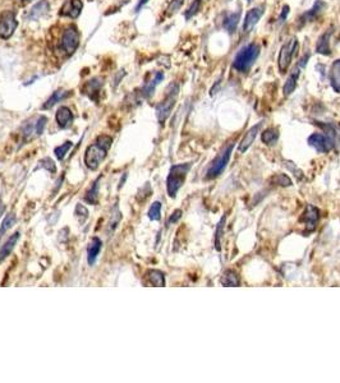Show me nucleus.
<instances>
[{"label":"nucleus","mask_w":340,"mask_h":383,"mask_svg":"<svg viewBox=\"0 0 340 383\" xmlns=\"http://www.w3.org/2000/svg\"><path fill=\"white\" fill-rule=\"evenodd\" d=\"M113 138L110 136L103 134L97 137L94 144L87 147L84 152V164L90 170H96L101 161L106 157V153L111 147Z\"/></svg>","instance_id":"1"},{"label":"nucleus","mask_w":340,"mask_h":383,"mask_svg":"<svg viewBox=\"0 0 340 383\" xmlns=\"http://www.w3.org/2000/svg\"><path fill=\"white\" fill-rule=\"evenodd\" d=\"M192 164H179V165L172 166V169L169 171L168 179H166V189L168 194L174 198L182 185L184 184V180L187 178L188 171L191 170Z\"/></svg>","instance_id":"2"},{"label":"nucleus","mask_w":340,"mask_h":383,"mask_svg":"<svg viewBox=\"0 0 340 383\" xmlns=\"http://www.w3.org/2000/svg\"><path fill=\"white\" fill-rule=\"evenodd\" d=\"M260 55V48L257 44H248L238 51L234 58L233 67L239 72H248L257 56Z\"/></svg>","instance_id":"3"},{"label":"nucleus","mask_w":340,"mask_h":383,"mask_svg":"<svg viewBox=\"0 0 340 383\" xmlns=\"http://www.w3.org/2000/svg\"><path fill=\"white\" fill-rule=\"evenodd\" d=\"M234 143H230L229 146H227L220 152V155L211 163L210 168L206 171V179H214L223 174V171L227 168L228 163H229L230 156H232V151H233Z\"/></svg>","instance_id":"4"},{"label":"nucleus","mask_w":340,"mask_h":383,"mask_svg":"<svg viewBox=\"0 0 340 383\" xmlns=\"http://www.w3.org/2000/svg\"><path fill=\"white\" fill-rule=\"evenodd\" d=\"M81 41V35L76 26H68L63 32L62 40H60V49L67 54L72 55L77 50Z\"/></svg>","instance_id":"5"},{"label":"nucleus","mask_w":340,"mask_h":383,"mask_svg":"<svg viewBox=\"0 0 340 383\" xmlns=\"http://www.w3.org/2000/svg\"><path fill=\"white\" fill-rule=\"evenodd\" d=\"M17 26H18V21L14 12L5 10L3 13H0V39L8 40L12 37Z\"/></svg>","instance_id":"6"},{"label":"nucleus","mask_w":340,"mask_h":383,"mask_svg":"<svg viewBox=\"0 0 340 383\" xmlns=\"http://www.w3.org/2000/svg\"><path fill=\"white\" fill-rule=\"evenodd\" d=\"M48 119L44 115H40L37 118H33L22 127V134L25 140H31L33 136H41L45 130Z\"/></svg>","instance_id":"7"},{"label":"nucleus","mask_w":340,"mask_h":383,"mask_svg":"<svg viewBox=\"0 0 340 383\" xmlns=\"http://www.w3.org/2000/svg\"><path fill=\"white\" fill-rule=\"evenodd\" d=\"M177 96H178V87L174 86V90L169 92L165 100H162L161 102L157 104V106H156V117H157V119H159V121L161 124L166 120V118L172 113L175 100H177Z\"/></svg>","instance_id":"8"},{"label":"nucleus","mask_w":340,"mask_h":383,"mask_svg":"<svg viewBox=\"0 0 340 383\" xmlns=\"http://www.w3.org/2000/svg\"><path fill=\"white\" fill-rule=\"evenodd\" d=\"M297 48H298V41H297V39L290 40V41H288V43L282 46L278 58V65L280 71L285 72L288 69L289 64H290L291 62V58H293V54L295 52Z\"/></svg>","instance_id":"9"},{"label":"nucleus","mask_w":340,"mask_h":383,"mask_svg":"<svg viewBox=\"0 0 340 383\" xmlns=\"http://www.w3.org/2000/svg\"><path fill=\"white\" fill-rule=\"evenodd\" d=\"M308 143L320 153L330 152L334 148V140L329 134L314 133L308 138Z\"/></svg>","instance_id":"10"},{"label":"nucleus","mask_w":340,"mask_h":383,"mask_svg":"<svg viewBox=\"0 0 340 383\" xmlns=\"http://www.w3.org/2000/svg\"><path fill=\"white\" fill-rule=\"evenodd\" d=\"M82 8H83V4L81 0H65V3L59 10V16L76 20L81 14Z\"/></svg>","instance_id":"11"},{"label":"nucleus","mask_w":340,"mask_h":383,"mask_svg":"<svg viewBox=\"0 0 340 383\" xmlns=\"http://www.w3.org/2000/svg\"><path fill=\"white\" fill-rule=\"evenodd\" d=\"M55 119L60 129H67L68 127H71L72 121H73V113L69 107L60 106L59 110L56 111Z\"/></svg>","instance_id":"12"},{"label":"nucleus","mask_w":340,"mask_h":383,"mask_svg":"<svg viewBox=\"0 0 340 383\" xmlns=\"http://www.w3.org/2000/svg\"><path fill=\"white\" fill-rule=\"evenodd\" d=\"M261 125H262V123H259V124H256V125H253V127L251 128V129L248 130L246 134H244L243 140L240 141L239 146H238V151H239L240 153H244L247 149L250 148L251 144H252L253 141H255V138H256L257 133L260 132V128H261Z\"/></svg>","instance_id":"13"},{"label":"nucleus","mask_w":340,"mask_h":383,"mask_svg":"<svg viewBox=\"0 0 340 383\" xmlns=\"http://www.w3.org/2000/svg\"><path fill=\"white\" fill-rule=\"evenodd\" d=\"M49 9H50V4H49L48 0H41V1L36 3L35 5L29 9L27 18H28L29 21L40 20V18H42V17L48 13Z\"/></svg>","instance_id":"14"},{"label":"nucleus","mask_w":340,"mask_h":383,"mask_svg":"<svg viewBox=\"0 0 340 383\" xmlns=\"http://www.w3.org/2000/svg\"><path fill=\"white\" fill-rule=\"evenodd\" d=\"M101 87H103V79L99 78V77H95V78L90 79V81L84 85L83 92L87 95L88 97L92 98L94 101L99 100V92H100Z\"/></svg>","instance_id":"15"},{"label":"nucleus","mask_w":340,"mask_h":383,"mask_svg":"<svg viewBox=\"0 0 340 383\" xmlns=\"http://www.w3.org/2000/svg\"><path fill=\"white\" fill-rule=\"evenodd\" d=\"M263 10L261 8H253L251 9L246 16V20L243 22V31L244 32H250L253 27L256 26V23L259 22L261 16H262Z\"/></svg>","instance_id":"16"},{"label":"nucleus","mask_w":340,"mask_h":383,"mask_svg":"<svg viewBox=\"0 0 340 383\" xmlns=\"http://www.w3.org/2000/svg\"><path fill=\"white\" fill-rule=\"evenodd\" d=\"M101 248H103V241L99 238H92V240L90 241L87 248V262L90 266H94L96 262L99 253H100Z\"/></svg>","instance_id":"17"},{"label":"nucleus","mask_w":340,"mask_h":383,"mask_svg":"<svg viewBox=\"0 0 340 383\" xmlns=\"http://www.w3.org/2000/svg\"><path fill=\"white\" fill-rule=\"evenodd\" d=\"M20 237L21 233L20 231H17L12 237H9V239L0 247V262H3V261L12 253V250L16 247V244L17 241H18V239H20Z\"/></svg>","instance_id":"18"},{"label":"nucleus","mask_w":340,"mask_h":383,"mask_svg":"<svg viewBox=\"0 0 340 383\" xmlns=\"http://www.w3.org/2000/svg\"><path fill=\"white\" fill-rule=\"evenodd\" d=\"M318 218H320V211H318L316 207H314V206L308 205L307 207H306V211L305 214H303L302 221H305L308 229H310V225H311V229L314 230L316 224H317Z\"/></svg>","instance_id":"19"},{"label":"nucleus","mask_w":340,"mask_h":383,"mask_svg":"<svg viewBox=\"0 0 340 383\" xmlns=\"http://www.w3.org/2000/svg\"><path fill=\"white\" fill-rule=\"evenodd\" d=\"M162 79H164V74H162L161 72H156L155 75H154V78L151 79V81L147 82V83L143 86L142 90H141V95H142V97L149 98L150 96L154 94V91H155L156 86L159 85Z\"/></svg>","instance_id":"20"},{"label":"nucleus","mask_w":340,"mask_h":383,"mask_svg":"<svg viewBox=\"0 0 340 383\" xmlns=\"http://www.w3.org/2000/svg\"><path fill=\"white\" fill-rule=\"evenodd\" d=\"M330 83L334 91L340 94V59L335 60L331 65Z\"/></svg>","instance_id":"21"},{"label":"nucleus","mask_w":340,"mask_h":383,"mask_svg":"<svg viewBox=\"0 0 340 383\" xmlns=\"http://www.w3.org/2000/svg\"><path fill=\"white\" fill-rule=\"evenodd\" d=\"M69 95H71V92L69 91H64V90H58V91H55L54 94L50 96V97L46 100V102L44 105H42V109L44 110H48V109H52L54 105H56L58 102H60V101L65 100V98L68 97Z\"/></svg>","instance_id":"22"},{"label":"nucleus","mask_w":340,"mask_h":383,"mask_svg":"<svg viewBox=\"0 0 340 383\" xmlns=\"http://www.w3.org/2000/svg\"><path fill=\"white\" fill-rule=\"evenodd\" d=\"M147 277H149V281L153 284L154 286H161L165 285V276H164V273L161 271L157 270H151L147 272Z\"/></svg>","instance_id":"23"},{"label":"nucleus","mask_w":340,"mask_h":383,"mask_svg":"<svg viewBox=\"0 0 340 383\" xmlns=\"http://www.w3.org/2000/svg\"><path fill=\"white\" fill-rule=\"evenodd\" d=\"M298 75H299L298 69H294V71H293V73L289 75L288 81H287V83L284 85V95L285 96H288V95L293 94V91H294L295 87H297V79H298Z\"/></svg>","instance_id":"24"},{"label":"nucleus","mask_w":340,"mask_h":383,"mask_svg":"<svg viewBox=\"0 0 340 383\" xmlns=\"http://www.w3.org/2000/svg\"><path fill=\"white\" fill-rule=\"evenodd\" d=\"M279 138V130L275 129V128H269V129H266L265 132L261 136V140H262L263 143L266 144H274L276 143Z\"/></svg>","instance_id":"25"},{"label":"nucleus","mask_w":340,"mask_h":383,"mask_svg":"<svg viewBox=\"0 0 340 383\" xmlns=\"http://www.w3.org/2000/svg\"><path fill=\"white\" fill-rule=\"evenodd\" d=\"M99 182H100V179H97L96 182L94 183V185L91 187V189L87 192L86 197H84V201L87 202V203L95 205L99 201Z\"/></svg>","instance_id":"26"},{"label":"nucleus","mask_w":340,"mask_h":383,"mask_svg":"<svg viewBox=\"0 0 340 383\" xmlns=\"http://www.w3.org/2000/svg\"><path fill=\"white\" fill-rule=\"evenodd\" d=\"M14 222H16V215L10 214L5 216V218H4L1 225H0V239L4 237V234L9 230L10 227L13 226Z\"/></svg>","instance_id":"27"},{"label":"nucleus","mask_w":340,"mask_h":383,"mask_svg":"<svg viewBox=\"0 0 340 383\" xmlns=\"http://www.w3.org/2000/svg\"><path fill=\"white\" fill-rule=\"evenodd\" d=\"M221 284L224 286H238L239 285V279H238V275L233 271H228L225 272V275L221 279Z\"/></svg>","instance_id":"28"},{"label":"nucleus","mask_w":340,"mask_h":383,"mask_svg":"<svg viewBox=\"0 0 340 383\" xmlns=\"http://www.w3.org/2000/svg\"><path fill=\"white\" fill-rule=\"evenodd\" d=\"M239 16H240V12H236V13L230 14L227 20H225L224 27H225V28L229 31V32H234V31H235L236 24H238V21H239Z\"/></svg>","instance_id":"29"},{"label":"nucleus","mask_w":340,"mask_h":383,"mask_svg":"<svg viewBox=\"0 0 340 383\" xmlns=\"http://www.w3.org/2000/svg\"><path fill=\"white\" fill-rule=\"evenodd\" d=\"M72 146H73V144H72L71 141H67V142H64L63 144H60V146L56 147V148L54 149V153H55L56 159L60 160V161H62V160H64L65 155L68 153V151L72 148Z\"/></svg>","instance_id":"30"},{"label":"nucleus","mask_w":340,"mask_h":383,"mask_svg":"<svg viewBox=\"0 0 340 383\" xmlns=\"http://www.w3.org/2000/svg\"><path fill=\"white\" fill-rule=\"evenodd\" d=\"M147 215H149L150 220L159 221L161 218V203L160 202H154Z\"/></svg>","instance_id":"31"},{"label":"nucleus","mask_w":340,"mask_h":383,"mask_svg":"<svg viewBox=\"0 0 340 383\" xmlns=\"http://www.w3.org/2000/svg\"><path fill=\"white\" fill-rule=\"evenodd\" d=\"M317 52L320 54H330V48H329V33H325V35L321 36V39L318 40L317 45Z\"/></svg>","instance_id":"32"},{"label":"nucleus","mask_w":340,"mask_h":383,"mask_svg":"<svg viewBox=\"0 0 340 383\" xmlns=\"http://www.w3.org/2000/svg\"><path fill=\"white\" fill-rule=\"evenodd\" d=\"M224 224H225V216H223V218L220 220V222L217 224L216 227V235H215V248L217 250H220V241H221V237H223V230H224Z\"/></svg>","instance_id":"33"},{"label":"nucleus","mask_w":340,"mask_h":383,"mask_svg":"<svg viewBox=\"0 0 340 383\" xmlns=\"http://www.w3.org/2000/svg\"><path fill=\"white\" fill-rule=\"evenodd\" d=\"M40 168H42V169H46L48 171H50V172L56 171L55 164H54V161H52V159H49V157H46V159H42L41 161H40Z\"/></svg>","instance_id":"34"},{"label":"nucleus","mask_w":340,"mask_h":383,"mask_svg":"<svg viewBox=\"0 0 340 383\" xmlns=\"http://www.w3.org/2000/svg\"><path fill=\"white\" fill-rule=\"evenodd\" d=\"M274 183L278 185H282V187H288V185H291V180L288 178V176L285 175V174H279V175L274 176Z\"/></svg>","instance_id":"35"},{"label":"nucleus","mask_w":340,"mask_h":383,"mask_svg":"<svg viewBox=\"0 0 340 383\" xmlns=\"http://www.w3.org/2000/svg\"><path fill=\"white\" fill-rule=\"evenodd\" d=\"M201 1L202 0H194L193 3H192V5L189 7V9L187 10V13H185V18H187V20H189L192 16L197 13L198 9H200V5H201Z\"/></svg>","instance_id":"36"},{"label":"nucleus","mask_w":340,"mask_h":383,"mask_svg":"<svg viewBox=\"0 0 340 383\" xmlns=\"http://www.w3.org/2000/svg\"><path fill=\"white\" fill-rule=\"evenodd\" d=\"M183 1H184V0H173V3L170 4V7L168 8V13L172 14L174 13L175 10H178L182 4H183Z\"/></svg>","instance_id":"37"},{"label":"nucleus","mask_w":340,"mask_h":383,"mask_svg":"<svg viewBox=\"0 0 340 383\" xmlns=\"http://www.w3.org/2000/svg\"><path fill=\"white\" fill-rule=\"evenodd\" d=\"M181 216H182L181 210H177V211H174V212H173L172 216H170V218H169L168 224L170 225V224H174V222H177V221H178L179 218H181Z\"/></svg>","instance_id":"38"},{"label":"nucleus","mask_w":340,"mask_h":383,"mask_svg":"<svg viewBox=\"0 0 340 383\" xmlns=\"http://www.w3.org/2000/svg\"><path fill=\"white\" fill-rule=\"evenodd\" d=\"M288 13H289V7H288V5H284V8H283L282 17H280V20L284 21L285 17H287V14H288Z\"/></svg>","instance_id":"39"},{"label":"nucleus","mask_w":340,"mask_h":383,"mask_svg":"<svg viewBox=\"0 0 340 383\" xmlns=\"http://www.w3.org/2000/svg\"><path fill=\"white\" fill-rule=\"evenodd\" d=\"M147 1H149V0H139L138 4H137V7H136V12H138V10L141 9V8H142L143 5H145V4L147 3Z\"/></svg>","instance_id":"40"},{"label":"nucleus","mask_w":340,"mask_h":383,"mask_svg":"<svg viewBox=\"0 0 340 383\" xmlns=\"http://www.w3.org/2000/svg\"><path fill=\"white\" fill-rule=\"evenodd\" d=\"M4 210H5V206L1 203V201H0V217H1V215L4 214Z\"/></svg>","instance_id":"41"}]
</instances>
